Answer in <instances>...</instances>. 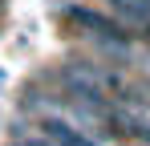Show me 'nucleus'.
<instances>
[{"label": "nucleus", "mask_w": 150, "mask_h": 146, "mask_svg": "<svg viewBox=\"0 0 150 146\" xmlns=\"http://www.w3.org/2000/svg\"><path fill=\"white\" fill-rule=\"evenodd\" d=\"M8 146H57V142H49V138L37 134V138H16V142H8Z\"/></svg>", "instance_id": "obj_1"}]
</instances>
